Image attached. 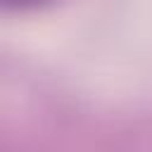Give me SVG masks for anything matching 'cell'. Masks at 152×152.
Returning a JSON list of instances; mask_svg holds the SVG:
<instances>
[{"mask_svg": "<svg viewBox=\"0 0 152 152\" xmlns=\"http://www.w3.org/2000/svg\"><path fill=\"white\" fill-rule=\"evenodd\" d=\"M7 7H19V10H24V7H36V5H43V2H48V0H2Z\"/></svg>", "mask_w": 152, "mask_h": 152, "instance_id": "1", "label": "cell"}]
</instances>
